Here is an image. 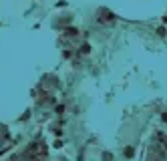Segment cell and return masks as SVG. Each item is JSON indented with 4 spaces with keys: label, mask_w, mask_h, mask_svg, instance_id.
Returning <instances> with one entry per match:
<instances>
[{
    "label": "cell",
    "mask_w": 167,
    "mask_h": 161,
    "mask_svg": "<svg viewBox=\"0 0 167 161\" xmlns=\"http://www.w3.org/2000/svg\"><path fill=\"white\" fill-rule=\"evenodd\" d=\"M113 20H115V16H113L111 12H107V10H99V22L107 24V22H113Z\"/></svg>",
    "instance_id": "obj_1"
},
{
    "label": "cell",
    "mask_w": 167,
    "mask_h": 161,
    "mask_svg": "<svg viewBox=\"0 0 167 161\" xmlns=\"http://www.w3.org/2000/svg\"><path fill=\"white\" fill-rule=\"evenodd\" d=\"M133 153H135L133 147H127V149L123 151V157H127V159H129V157H133Z\"/></svg>",
    "instance_id": "obj_2"
},
{
    "label": "cell",
    "mask_w": 167,
    "mask_h": 161,
    "mask_svg": "<svg viewBox=\"0 0 167 161\" xmlns=\"http://www.w3.org/2000/svg\"><path fill=\"white\" fill-rule=\"evenodd\" d=\"M65 34H67V36H77L78 30H77V28H67V30H65Z\"/></svg>",
    "instance_id": "obj_3"
},
{
    "label": "cell",
    "mask_w": 167,
    "mask_h": 161,
    "mask_svg": "<svg viewBox=\"0 0 167 161\" xmlns=\"http://www.w3.org/2000/svg\"><path fill=\"white\" fill-rule=\"evenodd\" d=\"M101 157H103V161H113V153H109V151H105V153H103Z\"/></svg>",
    "instance_id": "obj_4"
},
{
    "label": "cell",
    "mask_w": 167,
    "mask_h": 161,
    "mask_svg": "<svg viewBox=\"0 0 167 161\" xmlns=\"http://www.w3.org/2000/svg\"><path fill=\"white\" fill-rule=\"evenodd\" d=\"M81 52H83V55H89V52H91V46L89 45H83V46H81Z\"/></svg>",
    "instance_id": "obj_5"
},
{
    "label": "cell",
    "mask_w": 167,
    "mask_h": 161,
    "mask_svg": "<svg viewBox=\"0 0 167 161\" xmlns=\"http://www.w3.org/2000/svg\"><path fill=\"white\" fill-rule=\"evenodd\" d=\"M55 113L56 115H63V113H65V105H58V107L55 109Z\"/></svg>",
    "instance_id": "obj_6"
},
{
    "label": "cell",
    "mask_w": 167,
    "mask_h": 161,
    "mask_svg": "<svg viewBox=\"0 0 167 161\" xmlns=\"http://www.w3.org/2000/svg\"><path fill=\"white\" fill-rule=\"evenodd\" d=\"M157 34H159V36H165V34H167V30L163 28V26H159V28H157Z\"/></svg>",
    "instance_id": "obj_7"
},
{
    "label": "cell",
    "mask_w": 167,
    "mask_h": 161,
    "mask_svg": "<svg viewBox=\"0 0 167 161\" xmlns=\"http://www.w3.org/2000/svg\"><path fill=\"white\" fill-rule=\"evenodd\" d=\"M28 161H42V157H28Z\"/></svg>",
    "instance_id": "obj_8"
},
{
    "label": "cell",
    "mask_w": 167,
    "mask_h": 161,
    "mask_svg": "<svg viewBox=\"0 0 167 161\" xmlns=\"http://www.w3.org/2000/svg\"><path fill=\"white\" fill-rule=\"evenodd\" d=\"M161 119H163V121L167 123V113H163V115H161Z\"/></svg>",
    "instance_id": "obj_9"
}]
</instances>
